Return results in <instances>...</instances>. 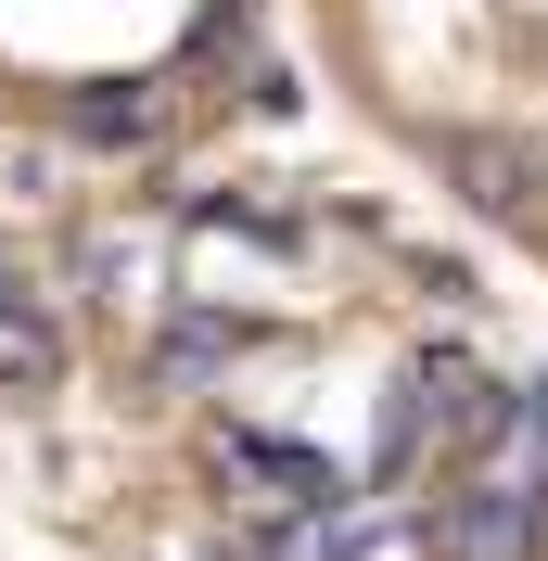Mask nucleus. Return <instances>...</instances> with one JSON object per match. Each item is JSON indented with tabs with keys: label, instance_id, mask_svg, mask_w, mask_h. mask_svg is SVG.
Masks as SVG:
<instances>
[{
	"label": "nucleus",
	"instance_id": "obj_4",
	"mask_svg": "<svg viewBox=\"0 0 548 561\" xmlns=\"http://www.w3.org/2000/svg\"><path fill=\"white\" fill-rule=\"evenodd\" d=\"M511 561H548V472H536V511H523V549Z\"/></svg>",
	"mask_w": 548,
	"mask_h": 561
},
{
	"label": "nucleus",
	"instance_id": "obj_3",
	"mask_svg": "<svg viewBox=\"0 0 548 561\" xmlns=\"http://www.w3.org/2000/svg\"><path fill=\"white\" fill-rule=\"evenodd\" d=\"M307 103L294 0H0V167H179Z\"/></svg>",
	"mask_w": 548,
	"mask_h": 561
},
{
	"label": "nucleus",
	"instance_id": "obj_1",
	"mask_svg": "<svg viewBox=\"0 0 548 561\" xmlns=\"http://www.w3.org/2000/svg\"><path fill=\"white\" fill-rule=\"evenodd\" d=\"M548 332L307 115L0 167V561H511Z\"/></svg>",
	"mask_w": 548,
	"mask_h": 561
},
{
	"label": "nucleus",
	"instance_id": "obj_2",
	"mask_svg": "<svg viewBox=\"0 0 548 561\" xmlns=\"http://www.w3.org/2000/svg\"><path fill=\"white\" fill-rule=\"evenodd\" d=\"M294 51L396 192L548 294V0H294Z\"/></svg>",
	"mask_w": 548,
	"mask_h": 561
}]
</instances>
